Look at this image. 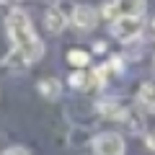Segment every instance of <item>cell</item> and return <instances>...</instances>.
<instances>
[{"mask_svg":"<svg viewBox=\"0 0 155 155\" xmlns=\"http://www.w3.org/2000/svg\"><path fill=\"white\" fill-rule=\"evenodd\" d=\"M36 93L41 96L44 101H60L62 96V83L57 78H41L36 83Z\"/></svg>","mask_w":155,"mask_h":155,"instance_id":"7","label":"cell"},{"mask_svg":"<svg viewBox=\"0 0 155 155\" xmlns=\"http://www.w3.org/2000/svg\"><path fill=\"white\" fill-rule=\"evenodd\" d=\"M145 0H109L104 3L98 18H109L114 21L116 16H145Z\"/></svg>","mask_w":155,"mask_h":155,"instance_id":"3","label":"cell"},{"mask_svg":"<svg viewBox=\"0 0 155 155\" xmlns=\"http://www.w3.org/2000/svg\"><path fill=\"white\" fill-rule=\"evenodd\" d=\"M147 147H150V150H155V132H150V134H147Z\"/></svg>","mask_w":155,"mask_h":155,"instance_id":"13","label":"cell"},{"mask_svg":"<svg viewBox=\"0 0 155 155\" xmlns=\"http://www.w3.org/2000/svg\"><path fill=\"white\" fill-rule=\"evenodd\" d=\"M5 34H8V39H11L13 49H16L28 65H34V62H39L44 57V41L39 39V34H36V28H34V23H31V18H28L26 11L13 8V11L8 13L5 16Z\"/></svg>","mask_w":155,"mask_h":155,"instance_id":"1","label":"cell"},{"mask_svg":"<svg viewBox=\"0 0 155 155\" xmlns=\"http://www.w3.org/2000/svg\"><path fill=\"white\" fill-rule=\"evenodd\" d=\"M67 18H70L72 28L88 34V31H93L96 23H98V11H96V8H91V5H75V8H72V13H70Z\"/></svg>","mask_w":155,"mask_h":155,"instance_id":"5","label":"cell"},{"mask_svg":"<svg viewBox=\"0 0 155 155\" xmlns=\"http://www.w3.org/2000/svg\"><path fill=\"white\" fill-rule=\"evenodd\" d=\"M67 23H70V18H67L57 5H52L49 11L44 13V28H47L49 34H62V31L67 28Z\"/></svg>","mask_w":155,"mask_h":155,"instance_id":"6","label":"cell"},{"mask_svg":"<svg viewBox=\"0 0 155 155\" xmlns=\"http://www.w3.org/2000/svg\"><path fill=\"white\" fill-rule=\"evenodd\" d=\"M96 109H98L101 116H106V119H119V122H122L124 111H127L116 98H104V101H98V106H96Z\"/></svg>","mask_w":155,"mask_h":155,"instance_id":"9","label":"cell"},{"mask_svg":"<svg viewBox=\"0 0 155 155\" xmlns=\"http://www.w3.org/2000/svg\"><path fill=\"white\" fill-rule=\"evenodd\" d=\"M142 28H145V18L142 16H116L114 21H111V36H114L116 41L129 44V41H137L140 39Z\"/></svg>","mask_w":155,"mask_h":155,"instance_id":"2","label":"cell"},{"mask_svg":"<svg viewBox=\"0 0 155 155\" xmlns=\"http://www.w3.org/2000/svg\"><path fill=\"white\" fill-rule=\"evenodd\" d=\"M67 62L72 67H88L91 65V52L85 49H70L67 52Z\"/></svg>","mask_w":155,"mask_h":155,"instance_id":"11","label":"cell"},{"mask_svg":"<svg viewBox=\"0 0 155 155\" xmlns=\"http://www.w3.org/2000/svg\"><path fill=\"white\" fill-rule=\"evenodd\" d=\"M93 155H124L127 142L119 132H101L93 137Z\"/></svg>","mask_w":155,"mask_h":155,"instance_id":"4","label":"cell"},{"mask_svg":"<svg viewBox=\"0 0 155 155\" xmlns=\"http://www.w3.org/2000/svg\"><path fill=\"white\" fill-rule=\"evenodd\" d=\"M137 104L155 111V83H142L137 91Z\"/></svg>","mask_w":155,"mask_h":155,"instance_id":"10","label":"cell"},{"mask_svg":"<svg viewBox=\"0 0 155 155\" xmlns=\"http://www.w3.org/2000/svg\"><path fill=\"white\" fill-rule=\"evenodd\" d=\"M67 83H70L72 91H88V88H93V75L85 72V67H75L70 72V78H67Z\"/></svg>","mask_w":155,"mask_h":155,"instance_id":"8","label":"cell"},{"mask_svg":"<svg viewBox=\"0 0 155 155\" xmlns=\"http://www.w3.org/2000/svg\"><path fill=\"white\" fill-rule=\"evenodd\" d=\"M3 155H31V150L23 147V145H11V147L3 150Z\"/></svg>","mask_w":155,"mask_h":155,"instance_id":"12","label":"cell"}]
</instances>
